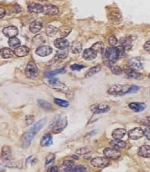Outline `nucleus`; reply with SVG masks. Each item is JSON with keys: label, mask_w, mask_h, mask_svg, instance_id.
<instances>
[{"label": "nucleus", "mask_w": 150, "mask_h": 172, "mask_svg": "<svg viewBox=\"0 0 150 172\" xmlns=\"http://www.w3.org/2000/svg\"><path fill=\"white\" fill-rule=\"evenodd\" d=\"M138 155L144 158H150V146L148 145L140 146L138 151Z\"/></svg>", "instance_id": "nucleus-21"}, {"label": "nucleus", "mask_w": 150, "mask_h": 172, "mask_svg": "<svg viewBox=\"0 0 150 172\" xmlns=\"http://www.w3.org/2000/svg\"><path fill=\"white\" fill-rule=\"evenodd\" d=\"M109 66V68L111 70V72H112V73H113L114 74H116V75H120V74H122V73H123V70L122 69L120 68V66H118V65H115V64H110L108 65Z\"/></svg>", "instance_id": "nucleus-33"}, {"label": "nucleus", "mask_w": 150, "mask_h": 172, "mask_svg": "<svg viewBox=\"0 0 150 172\" xmlns=\"http://www.w3.org/2000/svg\"><path fill=\"white\" fill-rule=\"evenodd\" d=\"M47 84L49 85L51 88L58 90L62 92H67L68 91V88L67 86L62 83L57 78H50L47 81Z\"/></svg>", "instance_id": "nucleus-5"}, {"label": "nucleus", "mask_w": 150, "mask_h": 172, "mask_svg": "<svg viewBox=\"0 0 150 172\" xmlns=\"http://www.w3.org/2000/svg\"><path fill=\"white\" fill-rule=\"evenodd\" d=\"M71 28H68V27H63L59 29L60 35L62 37L67 36L71 32Z\"/></svg>", "instance_id": "nucleus-44"}, {"label": "nucleus", "mask_w": 150, "mask_h": 172, "mask_svg": "<svg viewBox=\"0 0 150 172\" xmlns=\"http://www.w3.org/2000/svg\"><path fill=\"white\" fill-rule=\"evenodd\" d=\"M14 51H13L10 48H7V47H5L1 49V56L3 58H10L14 56Z\"/></svg>", "instance_id": "nucleus-30"}, {"label": "nucleus", "mask_w": 150, "mask_h": 172, "mask_svg": "<svg viewBox=\"0 0 150 172\" xmlns=\"http://www.w3.org/2000/svg\"><path fill=\"white\" fill-rule=\"evenodd\" d=\"M52 137L49 133H47L43 136L40 141V145L43 147H48L52 144Z\"/></svg>", "instance_id": "nucleus-22"}, {"label": "nucleus", "mask_w": 150, "mask_h": 172, "mask_svg": "<svg viewBox=\"0 0 150 172\" xmlns=\"http://www.w3.org/2000/svg\"><path fill=\"white\" fill-rule=\"evenodd\" d=\"M67 55H68V51L64 49L57 51L56 57L58 59H65V58H67Z\"/></svg>", "instance_id": "nucleus-43"}, {"label": "nucleus", "mask_w": 150, "mask_h": 172, "mask_svg": "<svg viewBox=\"0 0 150 172\" xmlns=\"http://www.w3.org/2000/svg\"><path fill=\"white\" fill-rule=\"evenodd\" d=\"M110 146L117 150L124 149L126 146V143L122 140H113L110 142Z\"/></svg>", "instance_id": "nucleus-25"}, {"label": "nucleus", "mask_w": 150, "mask_h": 172, "mask_svg": "<svg viewBox=\"0 0 150 172\" xmlns=\"http://www.w3.org/2000/svg\"><path fill=\"white\" fill-rule=\"evenodd\" d=\"M35 121V117L32 114H28L25 117V123L27 126H31Z\"/></svg>", "instance_id": "nucleus-46"}, {"label": "nucleus", "mask_w": 150, "mask_h": 172, "mask_svg": "<svg viewBox=\"0 0 150 172\" xmlns=\"http://www.w3.org/2000/svg\"><path fill=\"white\" fill-rule=\"evenodd\" d=\"M75 162L72 160H65L60 166V170L64 172H67L69 170L72 166H74Z\"/></svg>", "instance_id": "nucleus-32"}, {"label": "nucleus", "mask_w": 150, "mask_h": 172, "mask_svg": "<svg viewBox=\"0 0 150 172\" xmlns=\"http://www.w3.org/2000/svg\"><path fill=\"white\" fill-rule=\"evenodd\" d=\"M129 65L131 68L136 71L141 70L143 68L142 60L138 57H135V58L131 59L129 61Z\"/></svg>", "instance_id": "nucleus-13"}, {"label": "nucleus", "mask_w": 150, "mask_h": 172, "mask_svg": "<svg viewBox=\"0 0 150 172\" xmlns=\"http://www.w3.org/2000/svg\"><path fill=\"white\" fill-rule=\"evenodd\" d=\"M144 135L148 140L150 141V127H148L145 129L144 130Z\"/></svg>", "instance_id": "nucleus-51"}, {"label": "nucleus", "mask_w": 150, "mask_h": 172, "mask_svg": "<svg viewBox=\"0 0 150 172\" xmlns=\"http://www.w3.org/2000/svg\"><path fill=\"white\" fill-rule=\"evenodd\" d=\"M52 52V49L48 45H43L38 47L36 50V54L38 56L44 57L51 55Z\"/></svg>", "instance_id": "nucleus-14"}, {"label": "nucleus", "mask_w": 150, "mask_h": 172, "mask_svg": "<svg viewBox=\"0 0 150 172\" xmlns=\"http://www.w3.org/2000/svg\"><path fill=\"white\" fill-rule=\"evenodd\" d=\"M47 172H59V168L58 166H51L47 170Z\"/></svg>", "instance_id": "nucleus-52"}, {"label": "nucleus", "mask_w": 150, "mask_h": 172, "mask_svg": "<svg viewBox=\"0 0 150 172\" xmlns=\"http://www.w3.org/2000/svg\"><path fill=\"white\" fill-rule=\"evenodd\" d=\"M124 71L129 78L136 80H141L143 78V75L141 73L137 72L136 70H134L133 69L131 68L130 67L125 66L124 68Z\"/></svg>", "instance_id": "nucleus-11"}, {"label": "nucleus", "mask_w": 150, "mask_h": 172, "mask_svg": "<svg viewBox=\"0 0 150 172\" xmlns=\"http://www.w3.org/2000/svg\"><path fill=\"white\" fill-rule=\"evenodd\" d=\"M138 123L142 125L150 127V117H146L138 120Z\"/></svg>", "instance_id": "nucleus-45"}, {"label": "nucleus", "mask_w": 150, "mask_h": 172, "mask_svg": "<svg viewBox=\"0 0 150 172\" xmlns=\"http://www.w3.org/2000/svg\"><path fill=\"white\" fill-rule=\"evenodd\" d=\"M117 39L116 38L115 36H110L109 38V39H108V42H109V44L111 45V46H112V47H114L115 45H116V44H117Z\"/></svg>", "instance_id": "nucleus-48"}, {"label": "nucleus", "mask_w": 150, "mask_h": 172, "mask_svg": "<svg viewBox=\"0 0 150 172\" xmlns=\"http://www.w3.org/2000/svg\"><path fill=\"white\" fill-rule=\"evenodd\" d=\"M14 54H15L18 57H23L27 55L30 52L29 48H28L27 47L22 45L19 46L17 48L14 49Z\"/></svg>", "instance_id": "nucleus-19"}, {"label": "nucleus", "mask_w": 150, "mask_h": 172, "mask_svg": "<svg viewBox=\"0 0 150 172\" xmlns=\"http://www.w3.org/2000/svg\"><path fill=\"white\" fill-rule=\"evenodd\" d=\"M91 48L93 50H94L95 51H96V52H102L104 49V45L102 42L98 41V42L95 43V44L92 45Z\"/></svg>", "instance_id": "nucleus-39"}, {"label": "nucleus", "mask_w": 150, "mask_h": 172, "mask_svg": "<svg viewBox=\"0 0 150 172\" xmlns=\"http://www.w3.org/2000/svg\"><path fill=\"white\" fill-rule=\"evenodd\" d=\"M129 108L136 113L144 111L146 108V105L143 102H132L128 105Z\"/></svg>", "instance_id": "nucleus-16"}, {"label": "nucleus", "mask_w": 150, "mask_h": 172, "mask_svg": "<svg viewBox=\"0 0 150 172\" xmlns=\"http://www.w3.org/2000/svg\"><path fill=\"white\" fill-rule=\"evenodd\" d=\"M40 1H42V2H43V1H47V0H40Z\"/></svg>", "instance_id": "nucleus-55"}, {"label": "nucleus", "mask_w": 150, "mask_h": 172, "mask_svg": "<svg viewBox=\"0 0 150 172\" xmlns=\"http://www.w3.org/2000/svg\"><path fill=\"white\" fill-rule=\"evenodd\" d=\"M133 39L132 36H128V37H124L121 38L120 42L122 46L124 47L125 50H130L132 48V41Z\"/></svg>", "instance_id": "nucleus-18"}, {"label": "nucleus", "mask_w": 150, "mask_h": 172, "mask_svg": "<svg viewBox=\"0 0 150 172\" xmlns=\"http://www.w3.org/2000/svg\"><path fill=\"white\" fill-rule=\"evenodd\" d=\"M8 45L11 47H12V48H17L18 47L20 46L21 42L20 40L18 39V38L16 37H13V38H11L10 39L8 40Z\"/></svg>", "instance_id": "nucleus-37"}, {"label": "nucleus", "mask_w": 150, "mask_h": 172, "mask_svg": "<svg viewBox=\"0 0 150 172\" xmlns=\"http://www.w3.org/2000/svg\"><path fill=\"white\" fill-rule=\"evenodd\" d=\"M54 102L56 105H58V106L62 107V108H67L69 106V102L66 101V100H62V99H60V98H54Z\"/></svg>", "instance_id": "nucleus-41"}, {"label": "nucleus", "mask_w": 150, "mask_h": 172, "mask_svg": "<svg viewBox=\"0 0 150 172\" xmlns=\"http://www.w3.org/2000/svg\"><path fill=\"white\" fill-rule=\"evenodd\" d=\"M58 8L53 5L47 4L43 6V12L46 15L54 16L58 13Z\"/></svg>", "instance_id": "nucleus-12"}, {"label": "nucleus", "mask_w": 150, "mask_h": 172, "mask_svg": "<svg viewBox=\"0 0 150 172\" xmlns=\"http://www.w3.org/2000/svg\"><path fill=\"white\" fill-rule=\"evenodd\" d=\"M42 28V22L40 20H36L33 22L30 25L29 29L32 33L36 34L39 32Z\"/></svg>", "instance_id": "nucleus-26"}, {"label": "nucleus", "mask_w": 150, "mask_h": 172, "mask_svg": "<svg viewBox=\"0 0 150 172\" xmlns=\"http://www.w3.org/2000/svg\"><path fill=\"white\" fill-rule=\"evenodd\" d=\"M144 48L145 50L150 53V40L146 42V44L144 45Z\"/></svg>", "instance_id": "nucleus-53"}, {"label": "nucleus", "mask_w": 150, "mask_h": 172, "mask_svg": "<svg viewBox=\"0 0 150 172\" xmlns=\"http://www.w3.org/2000/svg\"><path fill=\"white\" fill-rule=\"evenodd\" d=\"M2 156L3 159L5 160H10L12 158V153L10 147L8 146H3L2 148Z\"/></svg>", "instance_id": "nucleus-28"}, {"label": "nucleus", "mask_w": 150, "mask_h": 172, "mask_svg": "<svg viewBox=\"0 0 150 172\" xmlns=\"http://www.w3.org/2000/svg\"></svg>", "instance_id": "nucleus-57"}, {"label": "nucleus", "mask_w": 150, "mask_h": 172, "mask_svg": "<svg viewBox=\"0 0 150 172\" xmlns=\"http://www.w3.org/2000/svg\"><path fill=\"white\" fill-rule=\"evenodd\" d=\"M109 164V159L107 157H96L91 160V164L98 168H103Z\"/></svg>", "instance_id": "nucleus-6"}, {"label": "nucleus", "mask_w": 150, "mask_h": 172, "mask_svg": "<svg viewBox=\"0 0 150 172\" xmlns=\"http://www.w3.org/2000/svg\"><path fill=\"white\" fill-rule=\"evenodd\" d=\"M144 135V131L140 127H135L128 132V137L132 140H138Z\"/></svg>", "instance_id": "nucleus-9"}, {"label": "nucleus", "mask_w": 150, "mask_h": 172, "mask_svg": "<svg viewBox=\"0 0 150 172\" xmlns=\"http://www.w3.org/2000/svg\"><path fill=\"white\" fill-rule=\"evenodd\" d=\"M101 70V68L100 65H96V66H94L93 68H90L85 74V77L88 78L90 77V76H92L93 75L98 73V72H100V71Z\"/></svg>", "instance_id": "nucleus-34"}, {"label": "nucleus", "mask_w": 150, "mask_h": 172, "mask_svg": "<svg viewBox=\"0 0 150 172\" xmlns=\"http://www.w3.org/2000/svg\"><path fill=\"white\" fill-rule=\"evenodd\" d=\"M71 50L72 54L77 55L79 54L82 51V45L80 42L78 41H75L72 43L71 46Z\"/></svg>", "instance_id": "nucleus-27"}, {"label": "nucleus", "mask_w": 150, "mask_h": 172, "mask_svg": "<svg viewBox=\"0 0 150 172\" xmlns=\"http://www.w3.org/2000/svg\"><path fill=\"white\" fill-rule=\"evenodd\" d=\"M25 74L28 78L34 79L38 77V70L36 64L33 61H31L27 65Z\"/></svg>", "instance_id": "nucleus-7"}, {"label": "nucleus", "mask_w": 150, "mask_h": 172, "mask_svg": "<svg viewBox=\"0 0 150 172\" xmlns=\"http://www.w3.org/2000/svg\"><path fill=\"white\" fill-rule=\"evenodd\" d=\"M104 155L108 159H117L120 157V152L113 147H107L104 150Z\"/></svg>", "instance_id": "nucleus-10"}, {"label": "nucleus", "mask_w": 150, "mask_h": 172, "mask_svg": "<svg viewBox=\"0 0 150 172\" xmlns=\"http://www.w3.org/2000/svg\"><path fill=\"white\" fill-rule=\"evenodd\" d=\"M40 41H42L43 42L45 41L43 39L42 37L40 35H38L37 36H36L35 38H34V43H35V44H36L37 45H40L43 44V42H42Z\"/></svg>", "instance_id": "nucleus-47"}, {"label": "nucleus", "mask_w": 150, "mask_h": 172, "mask_svg": "<svg viewBox=\"0 0 150 172\" xmlns=\"http://www.w3.org/2000/svg\"><path fill=\"white\" fill-rule=\"evenodd\" d=\"M54 44L56 48L60 50H64L69 47V43L67 40L64 39V38H58V39L55 41Z\"/></svg>", "instance_id": "nucleus-17"}, {"label": "nucleus", "mask_w": 150, "mask_h": 172, "mask_svg": "<svg viewBox=\"0 0 150 172\" xmlns=\"http://www.w3.org/2000/svg\"><path fill=\"white\" fill-rule=\"evenodd\" d=\"M108 17L111 21H118L121 19V14L118 9H114L108 14Z\"/></svg>", "instance_id": "nucleus-31"}, {"label": "nucleus", "mask_w": 150, "mask_h": 172, "mask_svg": "<svg viewBox=\"0 0 150 172\" xmlns=\"http://www.w3.org/2000/svg\"><path fill=\"white\" fill-rule=\"evenodd\" d=\"M126 130L123 128H118L112 133V137L115 140H121L126 134Z\"/></svg>", "instance_id": "nucleus-23"}, {"label": "nucleus", "mask_w": 150, "mask_h": 172, "mask_svg": "<svg viewBox=\"0 0 150 172\" xmlns=\"http://www.w3.org/2000/svg\"><path fill=\"white\" fill-rule=\"evenodd\" d=\"M149 78L150 79V73H149Z\"/></svg>", "instance_id": "nucleus-56"}, {"label": "nucleus", "mask_w": 150, "mask_h": 172, "mask_svg": "<svg viewBox=\"0 0 150 172\" xmlns=\"http://www.w3.org/2000/svg\"><path fill=\"white\" fill-rule=\"evenodd\" d=\"M67 172H88V168L86 166L83 165H76L72 166Z\"/></svg>", "instance_id": "nucleus-36"}, {"label": "nucleus", "mask_w": 150, "mask_h": 172, "mask_svg": "<svg viewBox=\"0 0 150 172\" xmlns=\"http://www.w3.org/2000/svg\"><path fill=\"white\" fill-rule=\"evenodd\" d=\"M97 56V52L92 49L91 48L87 49L84 50L82 54L83 58L86 60H91L95 59Z\"/></svg>", "instance_id": "nucleus-20"}, {"label": "nucleus", "mask_w": 150, "mask_h": 172, "mask_svg": "<svg viewBox=\"0 0 150 172\" xmlns=\"http://www.w3.org/2000/svg\"><path fill=\"white\" fill-rule=\"evenodd\" d=\"M37 102L39 105V106L41 107L42 109H45L46 111H51L53 109L52 104H50L49 102H48L46 100H42V99H38L37 100Z\"/></svg>", "instance_id": "nucleus-29"}, {"label": "nucleus", "mask_w": 150, "mask_h": 172, "mask_svg": "<svg viewBox=\"0 0 150 172\" xmlns=\"http://www.w3.org/2000/svg\"><path fill=\"white\" fill-rule=\"evenodd\" d=\"M0 15H1V19L3 18V17L5 15V10L3 8H0Z\"/></svg>", "instance_id": "nucleus-54"}, {"label": "nucleus", "mask_w": 150, "mask_h": 172, "mask_svg": "<svg viewBox=\"0 0 150 172\" xmlns=\"http://www.w3.org/2000/svg\"><path fill=\"white\" fill-rule=\"evenodd\" d=\"M3 33L7 37L11 38L13 37H16V36L18 35V29L16 27L9 26L3 28Z\"/></svg>", "instance_id": "nucleus-15"}, {"label": "nucleus", "mask_w": 150, "mask_h": 172, "mask_svg": "<svg viewBox=\"0 0 150 172\" xmlns=\"http://www.w3.org/2000/svg\"><path fill=\"white\" fill-rule=\"evenodd\" d=\"M85 68L84 65L79 64H73L71 66V69L72 71H80L81 69Z\"/></svg>", "instance_id": "nucleus-49"}, {"label": "nucleus", "mask_w": 150, "mask_h": 172, "mask_svg": "<svg viewBox=\"0 0 150 172\" xmlns=\"http://www.w3.org/2000/svg\"><path fill=\"white\" fill-rule=\"evenodd\" d=\"M140 87L137 85H131V88L129 89V93H136L137 91L139 90Z\"/></svg>", "instance_id": "nucleus-50"}, {"label": "nucleus", "mask_w": 150, "mask_h": 172, "mask_svg": "<svg viewBox=\"0 0 150 172\" xmlns=\"http://www.w3.org/2000/svg\"><path fill=\"white\" fill-rule=\"evenodd\" d=\"M58 31V29L52 25H48L46 28V34L49 36H55Z\"/></svg>", "instance_id": "nucleus-40"}, {"label": "nucleus", "mask_w": 150, "mask_h": 172, "mask_svg": "<svg viewBox=\"0 0 150 172\" xmlns=\"http://www.w3.org/2000/svg\"><path fill=\"white\" fill-rule=\"evenodd\" d=\"M65 72V68H61L59 69H56L55 71H50V72H46L45 73H44V76H45L47 78H51V77H53V76L56 75V74H63Z\"/></svg>", "instance_id": "nucleus-35"}, {"label": "nucleus", "mask_w": 150, "mask_h": 172, "mask_svg": "<svg viewBox=\"0 0 150 172\" xmlns=\"http://www.w3.org/2000/svg\"><path fill=\"white\" fill-rule=\"evenodd\" d=\"M67 125V121L66 118H61L59 114H57L56 117L52 119L51 124H49V128L52 130V132L58 134L61 133Z\"/></svg>", "instance_id": "nucleus-3"}, {"label": "nucleus", "mask_w": 150, "mask_h": 172, "mask_svg": "<svg viewBox=\"0 0 150 172\" xmlns=\"http://www.w3.org/2000/svg\"><path fill=\"white\" fill-rule=\"evenodd\" d=\"M125 55V49L122 45L109 47L105 51V57L108 65L113 64Z\"/></svg>", "instance_id": "nucleus-2"}, {"label": "nucleus", "mask_w": 150, "mask_h": 172, "mask_svg": "<svg viewBox=\"0 0 150 172\" xmlns=\"http://www.w3.org/2000/svg\"><path fill=\"white\" fill-rule=\"evenodd\" d=\"M55 161V155L54 154H52V153H51V154H48L47 156L46 157L45 165V166H50L54 163Z\"/></svg>", "instance_id": "nucleus-42"}, {"label": "nucleus", "mask_w": 150, "mask_h": 172, "mask_svg": "<svg viewBox=\"0 0 150 172\" xmlns=\"http://www.w3.org/2000/svg\"><path fill=\"white\" fill-rule=\"evenodd\" d=\"M46 121V118L41 119L40 121H38L35 125L24 133L22 138V146L23 148H27L31 145L34 137L45 125Z\"/></svg>", "instance_id": "nucleus-1"}, {"label": "nucleus", "mask_w": 150, "mask_h": 172, "mask_svg": "<svg viewBox=\"0 0 150 172\" xmlns=\"http://www.w3.org/2000/svg\"><path fill=\"white\" fill-rule=\"evenodd\" d=\"M131 85L127 84H115L108 90V93L113 96H123L129 93Z\"/></svg>", "instance_id": "nucleus-4"}, {"label": "nucleus", "mask_w": 150, "mask_h": 172, "mask_svg": "<svg viewBox=\"0 0 150 172\" xmlns=\"http://www.w3.org/2000/svg\"><path fill=\"white\" fill-rule=\"evenodd\" d=\"M110 107L105 104H93L91 107V111L94 114H102L107 113L109 111Z\"/></svg>", "instance_id": "nucleus-8"}, {"label": "nucleus", "mask_w": 150, "mask_h": 172, "mask_svg": "<svg viewBox=\"0 0 150 172\" xmlns=\"http://www.w3.org/2000/svg\"><path fill=\"white\" fill-rule=\"evenodd\" d=\"M92 150H93V148L89 147V146H85V147H82L80 148H78V150H76V154L78 155H85L88 154L89 153L91 152Z\"/></svg>", "instance_id": "nucleus-38"}, {"label": "nucleus", "mask_w": 150, "mask_h": 172, "mask_svg": "<svg viewBox=\"0 0 150 172\" xmlns=\"http://www.w3.org/2000/svg\"><path fill=\"white\" fill-rule=\"evenodd\" d=\"M28 11L30 12H43V6L36 3H32L28 5Z\"/></svg>", "instance_id": "nucleus-24"}]
</instances>
